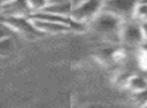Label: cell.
Masks as SVG:
<instances>
[{
    "mask_svg": "<svg viewBox=\"0 0 147 108\" xmlns=\"http://www.w3.org/2000/svg\"><path fill=\"white\" fill-rule=\"evenodd\" d=\"M124 21L119 19L114 15L101 11L90 23L88 26L91 27L98 35L106 37L108 39H115L120 41V33Z\"/></svg>",
    "mask_w": 147,
    "mask_h": 108,
    "instance_id": "1",
    "label": "cell"
},
{
    "mask_svg": "<svg viewBox=\"0 0 147 108\" xmlns=\"http://www.w3.org/2000/svg\"><path fill=\"white\" fill-rule=\"evenodd\" d=\"M103 0H84L80 4L74 6L71 9V20L82 22L89 25V23L102 11Z\"/></svg>",
    "mask_w": 147,
    "mask_h": 108,
    "instance_id": "2",
    "label": "cell"
},
{
    "mask_svg": "<svg viewBox=\"0 0 147 108\" xmlns=\"http://www.w3.org/2000/svg\"><path fill=\"white\" fill-rule=\"evenodd\" d=\"M138 2L139 0H103L102 11L127 21L133 18Z\"/></svg>",
    "mask_w": 147,
    "mask_h": 108,
    "instance_id": "3",
    "label": "cell"
},
{
    "mask_svg": "<svg viewBox=\"0 0 147 108\" xmlns=\"http://www.w3.org/2000/svg\"><path fill=\"white\" fill-rule=\"evenodd\" d=\"M120 41L129 47H140L144 41L140 22L133 18L124 21L120 33Z\"/></svg>",
    "mask_w": 147,
    "mask_h": 108,
    "instance_id": "4",
    "label": "cell"
},
{
    "mask_svg": "<svg viewBox=\"0 0 147 108\" xmlns=\"http://www.w3.org/2000/svg\"><path fill=\"white\" fill-rule=\"evenodd\" d=\"M2 22L13 33H20L27 37L42 35V33L35 29L32 20L28 16H5Z\"/></svg>",
    "mask_w": 147,
    "mask_h": 108,
    "instance_id": "5",
    "label": "cell"
},
{
    "mask_svg": "<svg viewBox=\"0 0 147 108\" xmlns=\"http://www.w3.org/2000/svg\"><path fill=\"white\" fill-rule=\"evenodd\" d=\"M35 29L42 35H61L69 31V25L63 22L40 20V19L31 18Z\"/></svg>",
    "mask_w": 147,
    "mask_h": 108,
    "instance_id": "6",
    "label": "cell"
},
{
    "mask_svg": "<svg viewBox=\"0 0 147 108\" xmlns=\"http://www.w3.org/2000/svg\"><path fill=\"white\" fill-rule=\"evenodd\" d=\"M5 16H28L31 11L29 9L27 0H11L10 2L0 7Z\"/></svg>",
    "mask_w": 147,
    "mask_h": 108,
    "instance_id": "7",
    "label": "cell"
},
{
    "mask_svg": "<svg viewBox=\"0 0 147 108\" xmlns=\"http://www.w3.org/2000/svg\"><path fill=\"white\" fill-rule=\"evenodd\" d=\"M71 9H73V5L69 1L67 2H59V3H51V4H47L43 10L47 11V12L53 13L59 16L63 17H69L71 13Z\"/></svg>",
    "mask_w": 147,
    "mask_h": 108,
    "instance_id": "8",
    "label": "cell"
},
{
    "mask_svg": "<svg viewBox=\"0 0 147 108\" xmlns=\"http://www.w3.org/2000/svg\"><path fill=\"white\" fill-rule=\"evenodd\" d=\"M126 86L132 92H137L147 88V79L143 76H130L126 82Z\"/></svg>",
    "mask_w": 147,
    "mask_h": 108,
    "instance_id": "9",
    "label": "cell"
},
{
    "mask_svg": "<svg viewBox=\"0 0 147 108\" xmlns=\"http://www.w3.org/2000/svg\"><path fill=\"white\" fill-rule=\"evenodd\" d=\"M133 19L137 20L138 22H143L147 20V2L144 0H139L137 3L136 8L134 11Z\"/></svg>",
    "mask_w": 147,
    "mask_h": 108,
    "instance_id": "10",
    "label": "cell"
},
{
    "mask_svg": "<svg viewBox=\"0 0 147 108\" xmlns=\"http://www.w3.org/2000/svg\"><path fill=\"white\" fill-rule=\"evenodd\" d=\"M13 48H14L13 41L9 37L0 39V59L11 54V52L13 51Z\"/></svg>",
    "mask_w": 147,
    "mask_h": 108,
    "instance_id": "11",
    "label": "cell"
},
{
    "mask_svg": "<svg viewBox=\"0 0 147 108\" xmlns=\"http://www.w3.org/2000/svg\"><path fill=\"white\" fill-rule=\"evenodd\" d=\"M132 101L137 106L147 107V88L137 92H132Z\"/></svg>",
    "mask_w": 147,
    "mask_h": 108,
    "instance_id": "12",
    "label": "cell"
},
{
    "mask_svg": "<svg viewBox=\"0 0 147 108\" xmlns=\"http://www.w3.org/2000/svg\"><path fill=\"white\" fill-rule=\"evenodd\" d=\"M27 2H28L31 14L40 12L47 5V0H27Z\"/></svg>",
    "mask_w": 147,
    "mask_h": 108,
    "instance_id": "13",
    "label": "cell"
},
{
    "mask_svg": "<svg viewBox=\"0 0 147 108\" xmlns=\"http://www.w3.org/2000/svg\"><path fill=\"white\" fill-rule=\"evenodd\" d=\"M10 31H11L4 24V23H3V22L0 23V39L9 37V35H10Z\"/></svg>",
    "mask_w": 147,
    "mask_h": 108,
    "instance_id": "14",
    "label": "cell"
},
{
    "mask_svg": "<svg viewBox=\"0 0 147 108\" xmlns=\"http://www.w3.org/2000/svg\"><path fill=\"white\" fill-rule=\"evenodd\" d=\"M140 25H141V31H142L143 33V37H144V39H147V20L140 22Z\"/></svg>",
    "mask_w": 147,
    "mask_h": 108,
    "instance_id": "15",
    "label": "cell"
},
{
    "mask_svg": "<svg viewBox=\"0 0 147 108\" xmlns=\"http://www.w3.org/2000/svg\"><path fill=\"white\" fill-rule=\"evenodd\" d=\"M139 51H142L144 52V53H147V39H144L143 41V43L140 45V47L138 48Z\"/></svg>",
    "mask_w": 147,
    "mask_h": 108,
    "instance_id": "16",
    "label": "cell"
},
{
    "mask_svg": "<svg viewBox=\"0 0 147 108\" xmlns=\"http://www.w3.org/2000/svg\"><path fill=\"white\" fill-rule=\"evenodd\" d=\"M69 0H47V4H51V3H59V2H67ZM71 2V1H69Z\"/></svg>",
    "mask_w": 147,
    "mask_h": 108,
    "instance_id": "17",
    "label": "cell"
},
{
    "mask_svg": "<svg viewBox=\"0 0 147 108\" xmlns=\"http://www.w3.org/2000/svg\"><path fill=\"white\" fill-rule=\"evenodd\" d=\"M69 1H71V5H73V7H74V6H76V5L80 4V3L83 2L84 0H69Z\"/></svg>",
    "mask_w": 147,
    "mask_h": 108,
    "instance_id": "18",
    "label": "cell"
},
{
    "mask_svg": "<svg viewBox=\"0 0 147 108\" xmlns=\"http://www.w3.org/2000/svg\"><path fill=\"white\" fill-rule=\"evenodd\" d=\"M11 0H0V7L3 6V5H5L6 3L10 2Z\"/></svg>",
    "mask_w": 147,
    "mask_h": 108,
    "instance_id": "19",
    "label": "cell"
},
{
    "mask_svg": "<svg viewBox=\"0 0 147 108\" xmlns=\"http://www.w3.org/2000/svg\"><path fill=\"white\" fill-rule=\"evenodd\" d=\"M144 1H146V2H147V0H144Z\"/></svg>",
    "mask_w": 147,
    "mask_h": 108,
    "instance_id": "20",
    "label": "cell"
},
{
    "mask_svg": "<svg viewBox=\"0 0 147 108\" xmlns=\"http://www.w3.org/2000/svg\"><path fill=\"white\" fill-rule=\"evenodd\" d=\"M0 60H1V59H0Z\"/></svg>",
    "mask_w": 147,
    "mask_h": 108,
    "instance_id": "21",
    "label": "cell"
}]
</instances>
